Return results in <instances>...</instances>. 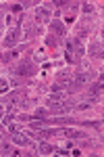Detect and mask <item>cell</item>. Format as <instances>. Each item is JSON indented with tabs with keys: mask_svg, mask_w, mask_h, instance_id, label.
I'll return each instance as SVG.
<instances>
[{
	"mask_svg": "<svg viewBox=\"0 0 104 157\" xmlns=\"http://www.w3.org/2000/svg\"><path fill=\"white\" fill-rule=\"evenodd\" d=\"M34 71H35L34 61H23V63L17 67V75H23V78H31Z\"/></svg>",
	"mask_w": 104,
	"mask_h": 157,
	"instance_id": "cell-1",
	"label": "cell"
},
{
	"mask_svg": "<svg viewBox=\"0 0 104 157\" xmlns=\"http://www.w3.org/2000/svg\"><path fill=\"white\" fill-rule=\"evenodd\" d=\"M19 38H21V32H19V29H11L9 36L4 38V46H13V44H17Z\"/></svg>",
	"mask_w": 104,
	"mask_h": 157,
	"instance_id": "cell-2",
	"label": "cell"
},
{
	"mask_svg": "<svg viewBox=\"0 0 104 157\" xmlns=\"http://www.w3.org/2000/svg\"><path fill=\"white\" fill-rule=\"evenodd\" d=\"M13 140H15V143H17V145H29V138H27V136H23V134L19 132V130H17V132H13Z\"/></svg>",
	"mask_w": 104,
	"mask_h": 157,
	"instance_id": "cell-3",
	"label": "cell"
},
{
	"mask_svg": "<svg viewBox=\"0 0 104 157\" xmlns=\"http://www.w3.org/2000/svg\"><path fill=\"white\" fill-rule=\"evenodd\" d=\"M65 136L67 138H83V132L81 130H73V128H67L65 130Z\"/></svg>",
	"mask_w": 104,
	"mask_h": 157,
	"instance_id": "cell-4",
	"label": "cell"
},
{
	"mask_svg": "<svg viewBox=\"0 0 104 157\" xmlns=\"http://www.w3.org/2000/svg\"><path fill=\"white\" fill-rule=\"evenodd\" d=\"M50 29H54V34H58V36H63V34L67 32V29H65V25L58 23V21H52V23H50Z\"/></svg>",
	"mask_w": 104,
	"mask_h": 157,
	"instance_id": "cell-5",
	"label": "cell"
},
{
	"mask_svg": "<svg viewBox=\"0 0 104 157\" xmlns=\"http://www.w3.org/2000/svg\"><path fill=\"white\" fill-rule=\"evenodd\" d=\"M35 17H38V21H48V19H50V15H48L46 9H38V11H35Z\"/></svg>",
	"mask_w": 104,
	"mask_h": 157,
	"instance_id": "cell-6",
	"label": "cell"
},
{
	"mask_svg": "<svg viewBox=\"0 0 104 157\" xmlns=\"http://www.w3.org/2000/svg\"><path fill=\"white\" fill-rule=\"evenodd\" d=\"M17 59V50H11V52H4V55H0V61L2 63H9V61Z\"/></svg>",
	"mask_w": 104,
	"mask_h": 157,
	"instance_id": "cell-7",
	"label": "cell"
},
{
	"mask_svg": "<svg viewBox=\"0 0 104 157\" xmlns=\"http://www.w3.org/2000/svg\"><path fill=\"white\" fill-rule=\"evenodd\" d=\"M40 153H44V155H52V153H54V147L48 145V143H42V145H40Z\"/></svg>",
	"mask_w": 104,
	"mask_h": 157,
	"instance_id": "cell-8",
	"label": "cell"
},
{
	"mask_svg": "<svg viewBox=\"0 0 104 157\" xmlns=\"http://www.w3.org/2000/svg\"><path fill=\"white\" fill-rule=\"evenodd\" d=\"M50 111H52V113H60V111H69V105H65V103H63V105H50Z\"/></svg>",
	"mask_w": 104,
	"mask_h": 157,
	"instance_id": "cell-9",
	"label": "cell"
},
{
	"mask_svg": "<svg viewBox=\"0 0 104 157\" xmlns=\"http://www.w3.org/2000/svg\"><path fill=\"white\" fill-rule=\"evenodd\" d=\"M46 46H48V48H52V50H54V48L58 46V40H56L54 36H48V38H46Z\"/></svg>",
	"mask_w": 104,
	"mask_h": 157,
	"instance_id": "cell-10",
	"label": "cell"
},
{
	"mask_svg": "<svg viewBox=\"0 0 104 157\" xmlns=\"http://www.w3.org/2000/svg\"><path fill=\"white\" fill-rule=\"evenodd\" d=\"M56 134V130H40V136H44V138H52Z\"/></svg>",
	"mask_w": 104,
	"mask_h": 157,
	"instance_id": "cell-11",
	"label": "cell"
},
{
	"mask_svg": "<svg viewBox=\"0 0 104 157\" xmlns=\"http://www.w3.org/2000/svg\"><path fill=\"white\" fill-rule=\"evenodd\" d=\"M98 92H102V82H98V84L94 86V90H92V94H98Z\"/></svg>",
	"mask_w": 104,
	"mask_h": 157,
	"instance_id": "cell-12",
	"label": "cell"
},
{
	"mask_svg": "<svg viewBox=\"0 0 104 157\" xmlns=\"http://www.w3.org/2000/svg\"><path fill=\"white\" fill-rule=\"evenodd\" d=\"M6 90H9V84L4 80H0V92H6Z\"/></svg>",
	"mask_w": 104,
	"mask_h": 157,
	"instance_id": "cell-13",
	"label": "cell"
},
{
	"mask_svg": "<svg viewBox=\"0 0 104 157\" xmlns=\"http://www.w3.org/2000/svg\"><path fill=\"white\" fill-rule=\"evenodd\" d=\"M60 98H63L60 94H50V97H48V101H60Z\"/></svg>",
	"mask_w": 104,
	"mask_h": 157,
	"instance_id": "cell-14",
	"label": "cell"
},
{
	"mask_svg": "<svg viewBox=\"0 0 104 157\" xmlns=\"http://www.w3.org/2000/svg\"><path fill=\"white\" fill-rule=\"evenodd\" d=\"M21 9H23V4H15V6H13V13H19Z\"/></svg>",
	"mask_w": 104,
	"mask_h": 157,
	"instance_id": "cell-15",
	"label": "cell"
},
{
	"mask_svg": "<svg viewBox=\"0 0 104 157\" xmlns=\"http://www.w3.org/2000/svg\"><path fill=\"white\" fill-rule=\"evenodd\" d=\"M83 11H85V13H92V4H83Z\"/></svg>",
	"mask_w": 104,
	"mask_h": 157,
	"instance_id": "cell-16",
	"label": "cell"
}]
</instances>
